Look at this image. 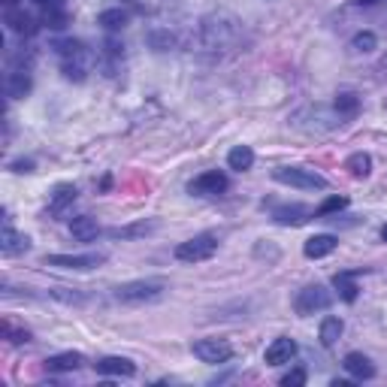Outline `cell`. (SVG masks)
<instances>
[{
    "label": "cell",
    "mask_w": 387,
    "mask_h": 387,
    "mask_svg": "<svg viewBox=\"0 0 387 387\" xmlns=\"http://www.w3.org/2000/svg\"><path fill=\"white\" fill-rule=\"evenodd\" d=\"M4 6H18V0H4Z\"/></svg>",
    "instance_id": "37"
},
{
    "label": "cell",
    "mask_w": 387,
    "mask_h": 387,
    "mask_svg": "<svg viewBox=\"0 0 387 387\" xmlns=\"http://www.w3.org/2000/svg\"><path fill=\"white\" fill-rule=\"evenodd\" d=\"M4 22H6V27L13 30V34H18V37H34L37 30H39L37 18L30 15V13H25V9H18V6H6Z\"/></svg>",
    "instance_id": "9"
},
{
    "label": "cell",
    "mask_w": 387,
    "mask_h": 387,
    "mask_svg": "<svg viewBox=\"0 0 387 387\" xmlns=\"http://www.w3.org/2000/svg\"><path fill=\"white\" fill-rule=\"evenodd\" d=\"M336 246H339V239L336 236H330V233H318V236L305 239L303 254L305 258H312V260H321V258H327V254H333Z\"/></svg>",
    "instance_id": "12"
},
{
    "label": "cell",
    "mask_w": 387,
    "mask_h": 387,
    "mask_svg": "<svg viewBox=\"0 0 387 387\" xmlns=\"http://www.w3.org/2000/svg\"><path fill=\"white\" fill-rule=\"evenodd\" d=\"M218 251V236L215 233H197L185 242L176 246V260L182 263H200V260H209L212 254Z\"/></svg>",
    "instance_id": "3"
},
{
    "label": "cell",
    "mask_w": 387,
    "mask_h": 387,
    "mask_svg": "<svg viewBox=\"0 0 387 387\" xmlns=\"http://www.w3.org/2000/svg\"><path fill=\"white\" fill-rule=\"evenodd\" d=\"M345 369H348V375H354L357 381H369V379H375V366H372V360L366 357V354H360V351H351V354H345Z\"/></svg>",
    "instance_id": "13"
},
{
    "label": "cell",
    "mask_w": 387,
    "mask_h": 387,
    "mask_svg": "<svg viewBox=\"0 0 387 387\" xmlns=\"http://www.w3.org/2000/svg\"><path fill=\"white\" fill-rule=\"evenodd\" d=\"M188 191L194 194V197H215V194L221 191H227V176L218 170H209V172H203V176H197L188 185Z\"/></svg>",
    "instance_id": "8"
},
{
    "label": "cell",
    "mask_w": 387,
    "mask_h": 387,
    "mask_svg": "<svg viewBox=\"0 0 387 387\" xmlns=\"http://www.w3.org/2000/svg\"><path fill=\"white\" fill-rule=\"evenodd\" d=\"M345 206H348V197H327L318 209H315V215L324 218V215H333V212H342Z\"/></svg>",
    "instance_id": "27"
},
{
    "label": "cell",
    "mask_w": 387,
    "mask_h": 387,
    "mask_svg": "<svg viewBox=\"0 0 387 387\" xmlns=\"http://www.w3.org/2000/svg\"><path fill=\"white\" fill-rule=\"evenodd\" d=\"M97 25L106 30H121L127 25V13H121V9H103V13L97 15Z\"/></svg>",
    "instance_id": "25"
},
{
    "label": "cell",
    "mask_w": 387,
    "mask_h": 387,
    "mask_svg": "<svg viewBox=\"0 0 387 387\" xmlns=\"http://www.w3.org/2000/svg\"><path fill=\"white\" fill-rule=\"evenodd\" d=\"M360 6H372V4H379V0H357Z\"/></svg>",
    "instance_id": "36"
},
{
    "label": "cell",
    "mask_w": 387,
    "mask_h": 387,
    "mask_svg": "<svg viewBox=\"0 0 387 387\" xmlns=\"http://www.w3.org/2000/svg\"><path fill=\"white\" fill-rule=\"evenodd\" d=\"M345 167H348V172L354 179H366L372 172V158L366 155V151H357V155L348 158V164H345Z\"/></svg>",
    "instance_id": "23"
},
{
    "label": "cell",
    "mask_w": 387,
    "mask_h": 387,
    "mask_svg": "<svg viewBox=\"0 0 387 387\" xmlns=\"http://www.w3.org/2000/svg\"><path fill=\"white\" fill-rule=\"evenodd\" d=\"M121 49H125V46L115 43V39H109V43H106V52H109L112 58H118V55H121Z\"/></svg>",
    "instance_id": "35"
},
{
    "label": "cell",
    "mask_w": 387,
    "mask_h": 387,
    "mask_svg": "<svg viewBox=\"0 0 387 387\" xmlns=\"http://www.w3.org/2000/svg\"><path fill=\"white\" fill-rule=\"evenodd\" d=\"M312 218V209L303 206V203H293V206H279L276 212H272V221L281 224V227H300V224H305Z\"/></svg>",
    "instance_id": "10"
},
{
    "label": "cell",
    "mask_w": 387,
    "mask_h": 387,
    "mask_svg": "<svg viewBox=\"0 0 387 387\" xmlns=\"http://www.w3.org/2000/svg\"><path fill=\"white\" fill-rule=\"evenodd\" d=\"M158 227V221H139V224H127V227H112L106 230V236L112 239H137V236H146Z\"/></svg>",
    "instance_id": "19"
},
{
    "label": "cell",
    "mask_w": 387,
    "mask_h": 387,
    "mask_svg": "<svg viewBox=\"0 0 387 387\" xmlns=\"http://www.w3.org/2000/svg\"><path fill=\"white\" fill-rule=\"evenodd\" d=\"M293 354H297V342L288 339V336H281V339H276L267 348V354H263V360H267L269 366H281V363H291Z\"/></svg>",
    "instance_id": "11"
},
{
    "label": "cell",
    "mask_w": 387,
    "mask_h": 387,
    "mask_svg": "<svg viewBox=\"0 0 387 387\" xmlns=\"http://www.w3.org/2000/svg\"><path fill=\"white\" fill-rule=\"evenodd\" d=\"M357 276H360V272H336V276H333V288L339 291V297H342L345 303H354V300H357L360 288H357V281H354Z\"/></svg>",
    "instance_id": "17"
},
{
    "label": "cell",
    "mask_w": 387,
    "mask_h": 387,
    "mask_svg": "<svg viewBox=\"0 0 387 387\" xmlns=\"http://www.w3.org/2000/svg\"><path fill=\"white\" fill-rule=\"evenodd\" d=\"M70 233H73L79 242L97 239V233H100L97 218H91V215H79V218H73V221H70Z\"/></svg>",
    "instance_id": "18"
},
{
    "label": "cell",
    "mask_w": 387,
    "mask_h": 387,
    "mask_svg": "<svg viewBox=\"0 0 387 387\" xmlns=\"http://www.w3.org/2000/svg\"><path fill=\"white\" fill-rule=\"evenodd\" d=\"M333 106H336V112H339V115H357L360 97H357V94H339Z\"/></svg>",
    "instance_id": "26"
},
{
    "label": "cell",
    "mask_w": 387,
    "mask_h": 387,
    "mask_svg": "<svg viewBox=\"0 0 387 387\" xmlns=\"http://www.w3.org/2000/svg\"><path fill=\"white\" fill-rule=\"evenodd\" d=\"M148 43L155 46L158 52H167V49L172 46V37H170V34H164V37H160V34H151V37H148Z\"/></svg>",
    "instance_id": "31"
},
{
    "label": "cell",
    "mask_w": 387,
    "mask_h": 387,
    "mask_svg": "<svg viewBox=\"0 0 387 387\" xmlns=\"http://www.w3.org/2000/svg\"><path fill=\"white\" fill-rule=\"evenodd\" d=\"M191 348H194V357H200L203 363H212V366L227 363L233 357V348L224 339H197Z\"/></svg>",
    "instance_id": "7"
},
{
    "label": "cell",
    "mask_w": 387,
    "mask_h": 387,
    "mask_svg": "<svg viewBox=\"0 0 387 387\" xmlns=\"http://www.w3.org/2000/svg\"><path fill=\"white\" fill-rule=\"evenodd\" d=\"M82 363H85V357L79 351H64V354H52V357H46V369L49 372H73Z\"/></svg>",
    "instance_id": "16"
},
{
    "label": "cell",
    "mask_w": 387,
    "mask_h": 387,
    "mask_svg": "<svg viewBox=\"0 0 387 387\" xmlns=\"http://www.w3.org/2000/svg\"><path fill=\"white\" fill-rule=\"evenodd\" d=\"M351 46L357 49V52H372V49L379 46V39H375V34H372V30H360V34L351 39Z\"/></svg>",
    "instance_id": "28"
},
{
    "label": "cell",
    "mask_w": 387,
    "mask_h": 387,
    "mask_svg": "<svg viewBox=\"0 0 387 387\" xmlns=\"http://www.w3.org/2000/svg\"><path fill=\"white\" fill-rule=\"evenodd\" d=\"M342 330H345L342 318H324V324H321V342L327 345V348H333V345L339 342Z\"/></svg>",
    "instance_id": "24"
},
{
    "label": "cell",
    "mask_w": 387,
    "mask_h": 387,
    "mask_svg": "<svg viewBox=\"0 0 387 387\" xmlns=\"http://www.w3.org/2000/svg\"><path fill=\"white\" fill-rule=\"evenodd\" d=\"M55 49L61 55V70H64V76L73 79V82H82L91 70V55H88L82 39H61Z\"/></svg>",
    "instance_id": "1"
},
{
    "label": "cell",
    "mask_w": 387,
    "mask_h": 387,
    "mask_svg": "<svg viewBox=\"0 0 387 387\" xmlns=\"http://www.w3.org/2000/svg\"><path fill=\"white\" fill-rule=\"evenodd\" d=\"M251 164H254V151H251L248 146L230 148V155H227V167H230V170L246 172V170H251Z\"/></svg>",
    "instance_id": "22"
},
{
    "label": "cell",
    "mask_w": 387,
    "mask_h": 387,
    "mask_svg": "<svg viewBox=\"0 0 387 387\" xmlns=\"http://www.w3.org/2000/svg\"><path fill=\"white\" fill-rule=\"evenodd\" d=\"M76 197H79L76 185H58V188L52 191V203H49V212H52V215H58V212H64Z\"/></svg>",
    "instance_id": "20"
},
{
    "label": "cell",
    "mask_w": 387,
    "mask_h": 387,
    "mask_svg": "<svg viewBox=\"0 0 387 387\" xmlns=\"http://www.w3.org/2000/svg\"><path fill=\"white\" fill-rule=\"evenodd\" d=\"M13 170L15 172H30V170H34V160H15Z\"/></svg>",
    "instance_id": "34"
},
{
    "label": "cell",
    "mask_w": 387,
    "mask_h": 387,
    "mask_svg": "<svg viewBox=\"0 0 387 387\" xmlns=\"http://www.w3.org/2000/svg\"><path fill=\"white\" fill-rule=\"evenodd\" d=\"M106 263L103 251H88V254H49L46 267H61V269H97Z\"/></svg>",
    "instance_id": "6"
},
{
    "label": "cell",
    "mask_w": 387,
    "mask_h": 387,
    "mask_svg": "<svg viewBox=\"0 0 387 387\" xmlns=\"http://www.w3.org/2000/svg\"><path fill=\"white\" fill-rule=\"evenodd\" d=\"M4 336H9L13 342H27V339H30V333H27V330H13L9 324H4Z\"/></svg>",
    "instance_id": "32"
},
{
    "label": "cell",
    "mask_w": 387,
    "mask_h": 387,
    "mask_svg": "<svg viewBox=\"0 0 387 387\" xmlns=\"http://www.w3.org/2000/svg\"><path fill=\"white\" fill-rule=\"evenodd\" d=\"M330 303H333V293L324 288V284H309V288H303L297 293L293 309H297V315H303V318H309V315H315V312L330 309Z\"/></svg>",
    "instance_id": "5"
},
{
    "label": "cell",
    "mask_w": 387,
    "mask_h": 387,
    "mask_svg": "<svg viewBox=\"0 0 387 387\" xmlns=\"http://www.w3.org/2000/svg\"><path fill=\"white\" fill-rule=\"evenodd\" d=\"M34 4L43 9V13H52V9H64L67 0H34Z\"/></svg>",
    "instance_id": "33"
},
{
    "label": "cell",
    "mask_w": 387,
    "mask_h": 387,
    "mask_svg": "<svg viewBox=\"0 0 387 387\" xmlns=\"http://www.w3.org/2000/svg\"><path fill=\"white\" fill-rule=\"evenodd\" d=\"M30 248V239L25 233H15L9 224H4V233H0V251L6 254V258H13V254H22Z\"/></svg>",
    "instance_id": "14"
},
{
    "label": "cell",
    "mask_w": 387,
    "mask_h": 387,
    "mask_svg": "<svg viewBox=\"0 0 387 387\" xmlns=\"http://www.w3.org/2000/svg\"><path fill=\"white\" fill-rule=\"evenodd\" d=\"M43 25H49L52 30L67 27V13H64V9H52V13H43Z\"/></svg>",
    "instance_id": "29"
},
{
    "label": "cell",
    "mask_w": 387,
    "mask_h": 387,
    "mask_svg": "<svg viewBox=\"0 0 387 387\" xmlns=\"http://www.w3.org/2000/svg\"><path fill=\"white\" fill-rule=\"evenodd\" d=\"M27 91H30V73L27 70H13V73L6 76V94L18 100V97H25Z\"/></svg>",
    "instance_id": "21"
},
{
    "label": "cell",
    "mask_w": 387,
    "mask_h": 387,
    "mask_svg": "<svg viewBox=\"0 0 387 387\" xmlns=\"http://www.w3.org/2000/svg\"><path fill=\"white\" fill-rule=\"evenodd\" d=\"M167 281L164 279H139V281H125L115 288V300L121 303H151L164 297Z\"/></svg>",
    "instance_id": "2"
},
{
    "label": "cell",
    "mask_w": 387,
    "mask_h": 387,
    "mask_svg": "<svg viewBox=\"0 0 387 387\" xmlns=\"http://www.w3.org/2000/svg\"><path fill=\"white\" fill-rule=\"evenodd\" d=\"M94 369L100 375H121V379H130V375H137V366L130 363L127 357H103L94 363Z\"/></svg>",
    "instance_id": "15"
},
{
    "label": "cell",
    "mask_w": 387,
    "mask_h": 387,
    "mask_svg": "<svg viewBox=\"0 0 387 387\" xmlns=\"http://www.w3.org/2000/svg\"><path fill=\"white\" fill-rule=\"evenodd\" d=\"M272 179L281 182V185L300 188V191H324L327 188V179L318 176L315 170H305V167H279V170H272Z\"/></svg>",
    "instance_id": "4"
},
{
    "label": "cell",
    "mask_w": 387,
    "mask_h": 387,
    "mask_svg": "<svg viewBox=\"0 0 387 387\" xmlns=\"http://www.w3.org/2000/svg\"><path fill=\"white\" fill-rule=\"evenodd\" d=\"M281 384H284V387H300V384H305V369H291V372L281 379Z\"/></svg>",
    "instance_id": "30"
},
{
    "label": "cell",
    "mask_w": 387,
    "mask_h": 387,
    "mask_svg": "<svg viewBox=\"0 0 387 387\" xmlns=\"http://www.w3.org/2000/svg\"><path fill=\"white\" fill-rule=\"evenodd\" d=\"M381 239L387 242V224H384V227H381Z\"/></svg>",
    "instance_id": "38"
}]
</instances>
